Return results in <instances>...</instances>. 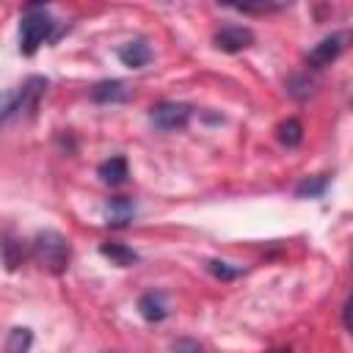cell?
<instances>
[{
  "label": "cell",
  "instance_id": "cell-11",
  "mask_svg": "<svg viewBox=\"0 0 353 353\" xmlns=\"http://www.w3.org/2000/svg\"><path fill=\"white\" fill-rule=\"evenodd\" d=\"M97 174H99V179H102L105 185H110V188L124 185L127 176H130V171H127V160H124L121 154H116V157L105 160V163L97 168Z\"/></svg>",
  "mask_w": 353,
  "mask_h": 353
},
{
  "label": "cell",
  "instance_id": "cell-8",
  "mask_svg": "<svg viewBox=\"0 0 353 353\" xmlns=\"http://www.w3.org/2000/svg\"><path fill=\"white\" fill-rule=\"evenodd\" d=\"M135 215V201L127 196H116L105 204V221L108 226H127Z\"/></svg>",
  "mask_w": 353,
  "mask_h": 353
},
{
  "label": "cell",
  "instance_id": "cell-5",
  "mask_svg": "<svg viewBox=\"0 0 353 353\" xmlns=\"http://www.w3.org/2000/svg\"><path fill=\"white\" fill-rule=\"evenodd\" d=\"M149 119H152V124L157 130H165V132L182 130L188 124V119H190V108L182 105V102H157L149 110Z\"/></svg>",
  "mask_w": 353,
  "mask_h": 353
},
{
  "label": "cell",
  "instance_id": "cell-18",
  "mask_svg": "<svg viewBox=\"0 0 353 353\" xmlns=\"http://www.w3.org/2000/svg\"><path fill=\"white\" fill-rule=\"evenodd\" d=\"M342 320H345V328L353 331V295L347 298V303H345V309H342Z\"/></svg>",
  "mask_w": 353,
  "mask_h": 353
},
{
  "label": "cell",
  "instance_id": "cell-13",
  "mask_svg": "<svg viewBox=\"0 0 353 353\" xmlns=\"http://www.w3.org/2000/svg\"><path fill=\"white\" fill-rule=\"evenodd\" d=\"M325 188H328V176H325V174L303 176V179L298 182V188H295V196H298V199H317V196L325 193Z\"/></svg>",
  "mask_w": 353,
  "mask_h": 353
},
{
  "label": "cell",
  "instance_id": "cell-7",
  "mask_svg": "<svg viewBox=\"0 0 353 353\" xmlns=\"http://www.w3.org/2000/svg\"><path fill=\"white\" fill-rule=\"evenodd\" d=\"M116 55H119V61H121L124 66H130V69H141L143 63H149L152 50H149V44H146L143 39H132V41L121 44V47L116 50Z\"/></svg>",
  "mask_w": 353,
  "mask_h": 353
},
{
  "label": "cell",
  "instance_id": "cell-19",
  "mask_svg": "<svg viewBox=\"0 0 353 353\" xmlns=\"http://www.w3.org/2000/svg\"><path fill=\"white\" fill-rule=\"evenodd\" d=\"M273 353H290V350H273Z\"/></svg>",
  "mask_w": 353,
  "mask_h": 353
},
{
  "label": "cell",
  "instance_id": "cell-12",
  "mask_svg": "<svg viewBox=\"0 0 353 353\" xmlns=\"http://www.w3.org/2000/svg\"><path fill=\"white\" fill-rule=\"evenodd\" d=\"M99 254L108 256L113 265H121V268H130V265L138 262V254H135L132 248L121 245V243H102V245H99Z\"/></svg>",
  "mask_w": 353,
  "mask_h": 353
},
{
  "label": "cell",
  "instance_id": "cell-6",
  "mask_svg": "<svg viewBox=\"0 0 353 353\" xmlns=\"http://www.w3.org/2000/svg\"><path fill=\"white\" fill-rule=\"evenodd\" d=\"M212 44L221 52H240V50H245V47L254 44V30L251 28H243V25H223L212 36Z\"/></svg>",
  "mask_w": 353,
  "mask_h": 353
},
{
  "label": "cell",
  "instance_id": "cell-9",
  "mask_svg": "<svg viewBox=\"0 0 353 353\" xmlns=\"http://www.w3.org/2000/svg\"><path fill=\"white\" fill-rule=\"evenodd\" d=\"M138 312H141V317L149 320V323H160V320H165L168 306H165L163 292H154V290L143 292V295L138 298Z\"/></svg>",
  "mask_w": 353,
  "mask_h": 353
},
{
  "label": "cell",
  "instance_id": "cell-17",
  "mask_svg": "<svg viewBox=\"0 0 353 353\" xmlns=\"http://www.w3.org/2000/svg\"><path fill=\"white\" fill-rule=\"evenodd\" d=\"M174 353H201V345L193 339H176L174 342Z\"/></svg>",
  "mask_w": 353,
  "mask_h": 353
},
{
  "label": "cell",
  "instance_id": "cell-1",
  "mask_svg": "<svg viewBox=\"0 0 353 353\" xmlns=\"http://www.w3.org/2000/svg\"><path fill=\"white\" fill-rule=\"evenodd\" d=\"M55 19L44 6H30L19 19V50L25 55H33L44 41L52 39Z\"/></svg>",
  "mask_w": 353,
  "mask_h": 353
},
{
  "label": "cell",
  "instance_id": "cell-2",
  "mask_svg": "<svg viewBox=\"0 0 353 353\" xmlns=\"http://www.w3.org/2000/svg\"><path fill=\"white\" fill-rule=\"evenodd\" d=\"M33 259L50 273H63L69 265V240L52 229L39 232L33 237Z\"/></svg>",
  "mask_w": 353,
  "mask_h": 353
},
{
  "label": "cell",
  "instance_id": "cell-15",
  "mask_svg": "<svg viewBox=\"0 0 353 353\" xmlns=\"http://www.w3.org/2000/svg\"><path fill=\"white\" fill-rule=\"evenodd\" d=\"M279 141H281L284 146H298V143L303 141V127H301V121H298V119L281 121V124H279Z\"/></svg>",
  "mask_w": 353,
  "mask_h": 353
},
{
  "label": "cell",
  "instance_id": "cell-10",
  "mask_svg": "<svg viewBox=\"0 0 353 353\" xmlns=\"http://www.w3.org/2000/svg\"><path fill=\"white\" fill-rule=\"evenodd\" d=\"M130 97V88L121 83V80H99L94 88H91V99L94 102H124Z\"/></svg>",
  "mask_w": 353,
  "mask_h": 353
},
{
  "label": "cell",
  "instance_id": "cell-3",
  "mask_svg": "<svg viewBox=\"0 0 353 353\" xmlns=\"http://www.w3.org/2000/svg\"><path fill=\"white\" fill-rule=\"evenodd\" d=\"M44 91H47V77H30V80H25L22 88L8 91V94L3 97V119L14 116L17 110H30V108H36Z\"/></svg>",
  "mask_w": 353,
  "mask_h": 353
},
{
  "label": "cell",
  "instance_id": "cell-14",
  "mask_svg": "<svg viewBox=\"0 0 353 353\" xmlns=\"http://www.w3.org/2000/svg\"><path fill=\"white\" fill-rule=\"evenodd\" d=\"M33 342L30 328H11L6 336V353H28Z\"/></svg>",
  "mask_w": 353,
  "mask_h": 353
},
{
  "label": "cell",
  "instance_id": "cell-4",
  "mask_svg": "<svg viewBox=\"0 0 353 353\" xmlns=\"http://www.w3.org/2000/svg\"><path fill=\"white\" fill-rule=\"evenodd\" d=\"M347 41H350V33H347V30H339V33L325 36L323 41H317V44H314V47L306 52L309 66H314V69L328 66L331 61H336V58L342 55V50L347 47Z\"/></svg>",
  "mask_w": 353,
  "mask_h": 353
},
{
  "label": "cell",
  "instance_id": "cell-16",
  "mask_svg": "<svg viewBox=\"0 0 353 353\" xmlns=\"http://www.w3.org/2000/svg\"><path fill=\"white\" fill-rule=\"evenodd\" d=\"M207 270L212 276H218V279H234V276H240V268H232L229 262H218V259H210L207 262Z\"/></svg>",
  "mask_w": 353,
  "mask_h": 353
}]
</instances>
